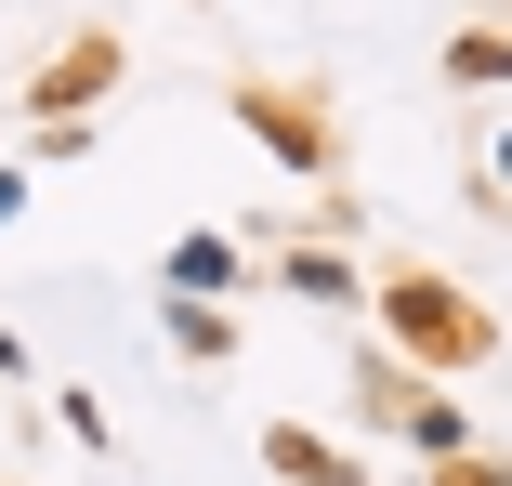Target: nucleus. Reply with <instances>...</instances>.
Here are the masks:
<instances>
[{"instance_id":"nucleus-1","label":"nucleus","mask_w":512,"mask_h":486,"mask_svg":"<svg viewBox=\"0 0 512 486\" xmlns=\"http://www.w3.org/2000/svg\"><path fill=\"white\" fill-rule=\"evenodd\" d=\"M394 329H407V355H434V368L486 355V303H460V289H434V276H394Z\"/></svg>"},{"instance_id":"nucleus-2","label":"nucleus","mask_w":512,"mask_h":486,"mask_svg":"<svg viewBox=\"0 0 512 486\" xmlns=\"http://www.w3.org/2000/svg\"><path fill=\"white\" fill-rule=\"evenodd\" d=\"M106 79H119V40H79V53H66V66L40 79V106L66 119V106H92V92H106Z\"/></svg>"},{"instance_id":"nucleus-3","label":"nucleus","mask_w":512,"mask_h":486,"mask_svg":"<svg viewBox=\"0 0 512 486\" xmlns=\"http://www.w3.org/2000/svg\"><path fill=\"white\" fill-rule=\"evenodd\" d=\"M250 119H263V145H276V158H329V132L302 119V106H276V92H250Z\"/></svg>"},{"instance_id":"nucleus-4","label":"nucleus","mask_w":512,"mask_h":486,"mask_svg":"<svg viewBox=\"0 0 512 486\" xmlns=\"http://www.w3.org/2000/svg\"><path fill=\"white\" fill-rule=\"evenodd\" d=\"M224 276H237L224 237H184V250H171V289H224Z\"/></svg>"},{"instance_id":"nucleus-5","label":"nucleus","mask_w":512,"mask_h":486,"mask_svg":"<svg viewBox=\"0 0 512 486\" xmlns=\"http://www.w3.org/2000/svg\"><path fill=\"white\" fill-rule=\"evenodd\" d=\"M171 342H184V355H224V316H211V303L184 289V303H171Z\"/></svg>"},{"instance_id":"nucleus-6","label":"nucleus","mask_w":512,"mask_h":486,"mask_svg":"<svg viewBox=\"0 0 512 486\" xmlns=\"http://www.w3.org/2000/svg\"><path fill=\"white\" fill-rule=\"evenodd\" d=\"M14 198H27V184H14V171H0V224H14Z\"/></svg>"}]
</instances>
